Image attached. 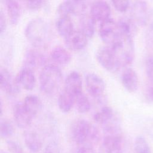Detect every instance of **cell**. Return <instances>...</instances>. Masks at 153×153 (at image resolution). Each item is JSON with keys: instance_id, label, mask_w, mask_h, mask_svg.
<instances>
[{"instance_id": "cell-3", "label": "cell", "mask_w": 153, "mask_h": 153, "mask_svg": "<svg viewBox=\"0 0 153 153\" xmlns=\"http://www.w3.org/2000/svg\"><path fill=\"white\" fill-rule=\"evenodd\" d=\"M63 79L61 69L55 64H47L42 67L39 81L41 91L46 95L54 94L59 89Z\"/></svg>"}, {"instance_id": "cell-24", "label": "cell", "mask_w": 153, "mask_h": 153, "mask_svg": "<svg viewBox=\"0 0 153 153\" xmlns=\"http://www.w3.org/2000/svg\"><path fill=\"white\" fill-rule=\"evenodd\" d=\"M5 7L10 23L13 25H17L20 19L21 7L19 3L16 1H5Z\"/></svg>"}, {"instance_id": "cell-13", "label": "cell", "mask_w": 153, "mask_h": 153, "mask_svg": "<svg viewBox=\"0 0 153 153\" xmlns=\"http://www.w3.org/2000/svg\"><path fill=\"white\" fill-rule=\"evenodd\" d=\"M45 56L41 52L34 49L27 50L24 56L25 68H29L33 71L38 67L45 66L47 64Z\"/></svg>"}, {"instance_id": "cell-4", "label": "cell", "mask_w": 153, "mask_h": 153, "mask_svg": "<svg viewBox=\"0 0 153 153\" xmlns=\"http://www.w3.org/2000/svg\"><path fill=\"white\" fill-rule=\"evenodd\" d=\"M103 131V137L99 153H123L124 140L121 128H109Z\"/></svg>"}, {"instance_id": "cell-32", "label": "cell", "mask_w": 153, "mask_h": 153, "mask_svg": "<svg viewBox=\"0 0 153 153\" xmlns=\"http://www.w3.org/2000/svg\"><path fill=\"white\" fill-rule=\"evenodd\" d=\"M145 71L148 79L153 84V56H150L146 59Z\"/></svg>"}, {"instance_id": "cell-25", "label": "cell", "mask_w": 153, "mask_h": 153, "mask_svg": "<svg viewBox=\"0 0 153 153\" xmlns=\"http://www.w3.org/2000/svg\"><path fill=\"white\" fill-rule=\"evenodd\" d=\"M75 96L63 90L59 95L57 99V105L59 109L63 113H68L70 112L74 106Z\"/></svg>"}, {"instance_id": "cell-33", "label": "cell", "mask_w": 153, "mask_h": 153, "mask_svg": "<svg viewBox=\"0 0 153 153\" xmlns=\"http://www.w3.org/2000/svg\"><path fill=\"white\" fill-rule=\"evenodd\" d=\"M7 146L11 153H25L22 146L16 141L8 140Z\"/></svg>"}, {"instance_id": "cell-1", "label": "cell", "mask_w": 153, "mask_h": 153, "mask_svg": "<svg viewBox=\"0 0 153 153\" xmlns=\"http://www.w3.org/2000/svg\"><path fill=\"white\" fill-rule=\"evenodd\" d=\"M70 136L75 146L94 147L100 139L98 128L84 119H77L73 122L70 128Z\"/></svg>"}, {"instance_id": "cell-29", "label": "cell", "mask_w": 153, "mask_h": 153, "mask_svg": "<svg viewBox=\"0 0 153 153\" xmlns=\"http://www.w3.org/2000/svg\"><path fill=\"white\" fill-rule=\"evenodd\" d=\"M15 131L13 123L8 119H2L0 124V134L2 138L8 139L11 137Z\"/></svg>"}, {"instance_id": "cell-34", "label": "cell", "mask_w": 153, "mask_h": 153, "mask_svg": "<svg viewBox=\"0 0 153 153\" xmlns=\"http://www.w3.org/2000/svg\"><path fill=\"white\" fill-rule=\"evenodd\" d=\"M46 3L45 1H27L26 5L30 10H38L42 8Z\"/></svg>"}, {"instance_id": "cell-27", "label": "cell", "mask_w": 153, "mask_h": 153, "mask_svg": "<svg viewBox=\"0 0 153 153\" xmlns=\"http://www.w3.org/2000/svg\"><path fill=\"white\" fill-rule=\"evenodd\" d=\"M74 106L78 112L81 114H85L90 111L91 108L90 102L83 91L75 96Z\"/></svg>"}, {"instance_id": "cell-21", "label": "cell", "mask_w": 153, "mask_h": 153, "mask_svg": "<svg viewBox=\"0 0 153 153\" xmlns=\"http://www.w3.org/2000/svg\"><path fill=\"white\" fill-rule=\"evenodd\" d=\"M50 56L53 62L60 65L68 64L72 58L71 53L65 48L62 46L54 47L50 52Z\"/></svg>"}, {"instance_id": "cell-22", "label": "cell", "mask_w": 153, "mask_h": 153, "mask_svg": "<svg viewBox=\"0 0 153 153\" xmlns=\"http://www.w3.org/2000/svg\"><path fill=\"white\" fill-rule=\"evenodd\" d=\"M96 21L91 16L87 13L79 17V30L81 31L88 38H91L95 32Z\"/></svg>"}, {"instance_id": "cell-35", "label": "cell", "mask_w": 153, "mask_h": 153, "mask_svg": "<svg viewBox=\"0 0 153 153\" xmlns=\"http://www.w3.org/2000/svg\"><path fill=\"white\" fill-rule=\"evenodd\" d=\"M70 153H95V151L93 146H75Z\"/></svg>"}, {"instance_id": "cell-18", "label": "cell", "mask_w": 153, "mask_h": 153, "mask_svg": "<svg viewBox=\"0 0 153 153\" xmlns=\"http://www.w3.org/2000/svg\"><path fill=\"white\" fill-rule=\"evenodd\" d=\"M25 145L32 153L38 152L42 147V140L40 135L35 130H26L23 134Z\"/></svg>"}, {"instance_id": "cell-14", "label": "cell", "mask_w": 153, "mask_h": 153, "mask_svg": "<svg viewBox=\"0 0 153 153\" xmlns=\"http://www.w3.org/2000/svg\"><path fill=\"white\" fill-rule=\"evenodd\" d=\"M88 38L79 30H74L65 39L66 47L72 51H79L85 48L88 42Z\"/></svg>"}, {"instance_id": "cell-9", "label": "cell", "mask_w": 153, "mask_h": 153, "mask_svg": "<svg viewBox=\"0 0 153 153\" xmlns=\"http://www.w3.org/2000/svg\"><path fill=\"white\" fill-rule=\"evenodd\" d=\"M149 11L146 2L142 1H134L131 6V17L137 25L146 26L148 19Z\"/></svg>"}, {"instance_id": "cell-7", "label": "cell", "mask_w": 153, "mask_h": 153, "mask_svg": "<svg viewBox=\"0 0 153 153\" xmlns=\"http://www.w3.org/2000/svg\"><path fill=\"white\" fill-rule=\"evenodd\" d=\"M87 2L82 1H65L61 2L57 7L58 17L78 14L81 16L86 13Z\"/></svg>"}, {"instance_id": "cell-28", "label": "cell", "mask_w": 153, "mask_h": 153, "mask_svg": "<svg viewBox=\"0 0 153 153\" xmlns=\"http://www.w3.org/2000/svg\"><path fill=\"white\" fill-rule=\"evenodd\" d=\"M134 153H151L149 145L142 136H138L136 137L133 145Z\"/></svg>"}, {"instance_id": "cell-36", "label": "cell", "mask_w": 153, "mask_h": 153, "mask_svg": "<svg viewBox=\"0 0 153 153\" xmlns=\"http://www.w3.org/2000/svg\"><path fill=\"white\" fill-rule=\"evenodd\" d=\"M7 22H6V17L5 16L2 11V10H1L0 11V33L1 34H2L5 29L7 26Z\"/></svg>"}, {"instance_id": "cell-26", "label": "cell", "mask_w": 153, "mask_h": 153, "mask_svg": "<svg viewBox=\"0 0 153 153\" xmlns=\"http://www.w3.org/2000/svg\"><path fill=\"white\" fill-rule=\"evenodd\" d=\"M115 117L113 109L109 106H104L94 115V120L102 126L109 123Z\"/></svg>"}, {"instance_id": "cell-17", "label": "cell", "mask_w": 153, "mask_h": 153, "mask_svg": "<svg viewBox=\"0 0 153 153\" xmlns=\"http://www.w3.org/2000/svg\"><path fill=\"white\" fill-rule=\"evenodd\" d=\"M121 80L124 88L130 93H133L137 90L139 78L137 73L132 68H126L122 73Z\"/></svg>"}, {"instance_id": "cell-37", "label": "cell", "mask_w": 153, "mask_h": 153, "mask_svg": "<svg viewBox=\"0 0 153 153\" xmlns=\"http://www.w3.org/2000/svg\"><path fill=\"white\" fill-rule=\"evenodd\" d=\"M146 99L149 102H153V84L150 85L146 91Z\"/></svg>"}, {"instance_id": "cell-8", "label": "cell", "mask_w": 153, "mask_h": 153, "mask_svg": "<svg viewBox=\"0 0 153 153\" xmlns=\"http://www.w3.org/2000/svg\"><path fill=\"white\" fill-rule=\"evenodd\" d=\"M86 88L90 96L98 99L101 97L105 90V83L98 75L90 72L85 76Z\"/></svg>"}, {"instance_id": "cell-15", "label": "cell", "mask_w": 153, "mask_h": 153, "mask_svg": "<svg viewBox=\"0 0 153 153\" xmlns=\"http://www.w3.org/2000/svg\"><path fill=\"white\" fill-rule=\"evenodd\" d=\"M82 82L80 74L76 71H72L65 79L64 90L75 96L82 92Z\"/></svg>"}, {"instance_id": "cell-19", "label": "cell", "mask_w": 153, "mask_h": 153, "mask_svg": "<svg viewBox=\"0 0 153 153\" xmlns=\"http://www.w3.org/2000/svg\"><path fill=\"white\" fill-rule=\"evenodd\" d=\"M117 25L120 34L126 38L133 39L137 32V25L132 18L123 17L117 21Z\"/></svg>"}, {"instance_id": "cell-10", "label": "cell", "mask_w": 153, "mask_h": 153, "mask_svg": "<svg viewBox=\"0 0 153 153\" xmlns=\"http://www.w3.org/2000/svg\"><path fill=\"white\" fill-rule=\"evenodd\" d=\"M13 117L16 125L21 128L30 126L34 118L25 107L23 102H18L13 108Z\"/></svg>"}, {"instance_id": "cell-2", "label": "cell", "mask_w": 153, "mask_h": 153, "mask_svg": "<svg viewBox=\"0 0 153 153\" xmlns=\"http://www.w3.org/2000/svg\"><path fill=\"white\" fill-rule=\"evenodd\" d=\"M52 33L50 25L39 17L29 21L25 30L26 38L36 47H45L48 45L51 40Z\"/></svg>"}, {"instance_id": "cell-30", "label": "cell", "mask_w": 153, "mask_h": 153, "mask_svg": "<svg viewBox=\"0 0 153 153\" xmlns=\"http://www.w3.org/2000/svg\"><path fill=\"white\" fill-rule=\"evenodd\" d=\"M145 33V39L147 45L153 47V10H149Z\"/></svg>"}, {"instance_id": "cell-6", "label": "cell", "mask_w": 153, "mask_h": 153, "mask_svg": "<svg viewBox=\"0 0 153 153\" xmlns=\"http://www.w3.org/2000/svg\"><path fill=\"white\" fill-rule=\"evenodd\" d=\"M99 34L101 39L106 44V45L111 47L121 37L117 22L109 18L100 23L99 28Z\"/></svg>"}, {"instance_id": "cell-12", "label": "cell", "mask_w": 153, "mask_h": 153, "mask_svg": "<svg viewBox=\"0 0 153 153\" xmlns=\"http://www.w3.org/2000/svg\"><path fill=\"white\" fill-rule=\"evenodd\" d=\"M0 87L1 90L8 94H15L20 89L16 77L13 78L7 69L2 68L0 69Z\"/></svg>"}, {"instance_id": "cell-16", "label": "cell", "mask_w": 153, "mask_h": 153, "mask_svg": "<svg viewBox=\"0 0 153 153\" xmlns=\"http://www.w3.org/2000/svg\"><path fill=\"white\" fill-rule=\"evenodd\" d=\"M17 83L20 88L32 90L36 85V77L33 70L23 68L16 76Z\"/></svg>"}, {"instance_id": "cell-5", "label": "cell", "mask_w": 153, "mask_h": 153, "mask_svg": "<svg viewBox=\"0 0 153 153\" xmlns=\"http://www.w3.org/2000/svg\"><path fill=\"white\" fill-rule=\"evenodd\" d=\"M96 59L99 64L109 72H117L122 66L114 51L107 45L98 48L96 51Z\"/></svg>"}, {"instance_id": "cell-31", "label": "cell", "mask_w": 153, "mask_h": 153, "mask_svg": "<svg viewBox=\"0 0 153 153\" xmlns=\"http://www.w3.org/2000/svg\"><path fill=\"white\" fill-rule=\"evenodd\" d=\"M111 3L116 10L121 13H125L130 7L128 1H112Z\"/></svg>"}, {"instance_id": "cell-38", "label": "cell", "mask_w": 153, "mask_h": 153, "mask_svg": "<svg viewBox=\"0 0 153 153\" xmlns=\"http://www.w3.org/2000/svg\"><path fill=\"white\" fill-rule=\"evenodd\" d=\"M1 153H5V152H1Z\"/></svg>"}, {"instance_id": "cell-11", "label": "cell", "mask_w": 153, "mask_h": 153, "mask_svg": "<svg viewBox=\"0 0 153 153\" xmlns=\"http://www.w3.org/2000/svg\"><path fill=\"white\" fill-rule=\"evenodd\" d=\"M111 10L107 2L103 1H97L92 3L90 15L96 22H103L110 17Z\"/></svg>"}, {"instance_id": "cell-23", "label": "cell", "mask_w": 153, "mask_h": 153, "mask_svg": "<svg viewBox=\"0 0 153 153\" xmlns=\"http://www.w3.org/2000/svg\"><path fill=\"white\" fill-rule=\"evenodd\" d=\"M23 103L26 109L33 118L39 113L42 108L41 99L34 94H29L26 96Z\"/></svg>"}, {"instance_id": "cell-20", "label": "cell", "mask_w": 153, "mask_h": 153, "mask_svg": "<svg viewBox=\"0 0 153 153\" xmlns=\"http://www.w3.org/2000/svg\"><path fill=\"white\" fill-rule=\"evenodd\" d=\"M56 27L59 34L64 39L71 35L75 30L73 22L71 17H58L56 22Z\"/></svg>"}]
</instances>
